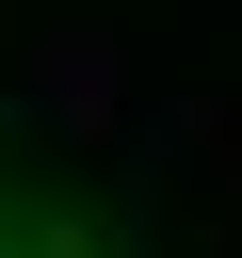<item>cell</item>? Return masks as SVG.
<instances>
[{"instance_id": "obj_2", "label": "cell", "mask_w": 242, "mask_h": 258, "mask_svg": "<svg viewBox=\"0 0 242 258\" xmlns=\"http://www.w3.org/2000/svg\"><path fill=\"white\" fill-rule=\"evenodd\" d=\"M48 258H81V242H48Z\"/></svg>"}, {"instance_id": "obj_1", "label": "cell", "mask_w": 242, "mask_h": 258, "mask_svg": "<svg viewBox=\"0 0 242 258\" xmlns=\"http://www.w3.org/2000/svg\"><path fill=\"white\" fill-rule=\"evenodd\" d=\"M32 113H48L65 145H113V129H129V64H113V32H48V48H32Z\"/></svg>"}]
</instances>
